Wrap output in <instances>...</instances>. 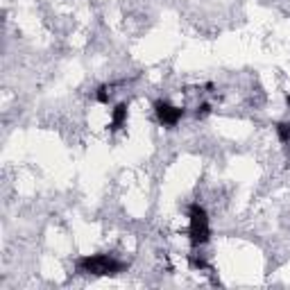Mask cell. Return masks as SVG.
I'll return each mask as SVG.
<instances>
[{
	"label": "cell",
	"mask_w": 290,
	"mask_h": 290,
	"mask_svg": "<svg viewBox=\"0 0 290 290\" xmlns=\"http://www.w3.org/2000/svg\"><path fill=\"white\" fill-rule=\"evenodd\" d=\"M77 270L82 274H93V277H118L127 270V263L111 254H89L77 259Z\"/></svg>",
	"instance_id": "6da1fadb"
},
{
	"label": "cell",
	"mask_w": 290,
	"mask_h": 290,
	"mask_svg": "<svg viewBox=\"0 0 290 290\" xmlns=\"http://www.w3.org/2000/svg\"><path fill=\"white\" fill-rule=\"evenodd\" d=\"M188 238H191L193 247L206 245L211 240V222L209 213L202 204H191L188 206Z\"/></svg>",
	"instance_id": "7a4b0ae2"
},
{
	"label": "cell",
	"mask_w": 290,
	"mask_h": 290,
	"mask_svg": "<svg viewBox=\"0 0 290 290\" xmlns=\"http://www.w3.org/2000/svg\"><path fill=\"white\" fill-rule=\"evenodd\" d=\"M154 114H157L159 123H161L163 127H168V129L177 127L179 120L184 118V109L170 104L168 100H157V102H154Z\"/></svg>",
	"instance_id": "3957f363"
},
{
	"label": "cell",
	"mask_w": 290,
	"mask_h": 290,
	"mask_svg": "<svg viewBox=\"0 0 290 290\" xmlns=\"http://www.w3.org/2000/svg\"><path fill=\"white\" fill-rule=\"evenodd\" d=\"M127 123V104L120 102L111 109V129H120Z\"/></svg>",
	"instance_id": "277c9868"
},
{
	"label": "cell",
	"mask_w": 290,
	"mask_h": 290,
	"mask_svg": "<svg viewBox=\"0 0 290 290\" xmlns=\"http://www.w3.org/2000/svg\"><path fill=\"white\" fill-rule=\"evenodd\" d=\"M274 132H277V136H279V141H281V143H290V123H288V120L277 123Z\"/></svg>",
	"instance_id": "5b68a950"
},
{
	"label": "cell",
	"mask_w": 290,
	"mask_h": 290,
	"mask_svg": "<svg viewBox=\"0 0 290 290\" xmlns=\"http://www.w3.org/2000/svg\"><path fill=\"white\" fill-rule=\"evenodd\" d=\"M188 263H191L195 270H209V263H206L202 256H197V254H191V256H188Z\"/></svg>",
	"instance_id": "8992f818"
},
{
	"label": "cell",
	"mask_w": 290,
	"mask_h": 290,
	"mask_svg": "<svg viewBox=\"0 0 290 290\" xmlns=\"http://www.w3.org/2000/svg\"><path fill=\"white\" fill-rule=\"evenodd\" d=\"M95 100H98L100 104H107L109 102V86L107 84L98 86V91H95Z\"/></svg>",
	"instance_id": "52a82bcc"
},
{
	"label": "cell",
	"mask_w": 290,
	"mask_h": 290,
	"mask_svg": "<svg viewBox=\"0 0 290 290\" xmlns=\"http://www.w3.org/2000/svg\"><path fill=\"white\" fill-rule=\"evenodd\" d=\"M211 114V104L209 102H204V104H200V107H197V111H195V118H206V116Z\"/></svg>",
	"instance_id": "ba28073f"
},
{
	"label": "cell",
	"mask_w": 290,
	"mask_h": 290,
	"mask_svg": "<svg viewBox=\"0 0 290 290\" xmlns=\"http://www.w3.org/2000/svg\"><path fill=\"white\" fill-rule=\"evenodd\" d=\"M286 104H288V107H290V93L286 95Z\"/></svg>",
	"instance_id": "9c48e42d"
}]
</instances>
